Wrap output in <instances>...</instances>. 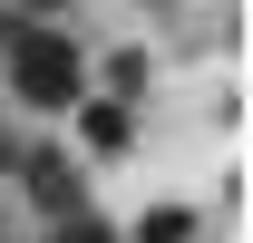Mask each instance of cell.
<instances>
[{
    "mask_svg": "<svg viewBox=\"0 0 253 243\" xmlns=\"http://www.w3.org/2000/svg\"><path fill=\"white\" fill-rule=\"evenodd\" d=\"M136 243H195V214L185 204H146L136 214Z\"/></svg>",
    "mask_w": 253,
    "mask_h": 243,
    "instance_id": "cell-4",
    "label": "cell"
},
{
    "mask_svg": "<svg viewBox=\"0 0 253 243\" xmlns=\"http://www.w3.org/2000/svg\"><path fill=\"white\" fill-rule=\"evenodd\" d=\"M78 107H88V97H78ZM78 136H88L97 156H117V146H126V97H97L88 117H78Z\"/></svg>",
    "mask_w": 253,
    "mask_h": 243,
    "instance_id": "cell-3",
    "label": "cell"
},
{
    "mask_svg": "<svg viewBox=\"0 0 253 243\" xmlns=\"http://www.w3.org/2000/svg\"><path fill=\"white\" fill-rule=\"evenodd\" d=\"M136 88H146V59L117 49V59H107V97H136Z\"/></svg>",
    "mask_w": 253,
    "mask_h": 243,
    "instance_id": "cell-5",
    "label": "cell"
},
{
    "mask_svg": "<svg viewBox=\"0 0 253 243\" xmlns=\"http://www.w3.org/2000/svg\"><path fill=\"white\" fill-rule=\"evenodd\" d=\"M49 243H117V224H97V214H59Z\"/></svg>",
    "mask_w": 253,
    "mask_h": 243,
    "instance_id": "cell-6",
    "label": "cell"
},
{
    "mask_svg": "<svg viewBox=\"0 0 253 243\" xmlns=\"http://www.w3.org/2000/svg\"><path fill=\"white\" fill-rule=\"evenodd\" d=\"M0 59H10V97H20V107H78V97H88L78 39L49 30V20H20V30L0 39Z\"/></svg>",
    "mask_w": 253,
    "mask_h": 243,
    "instance_id": "cell-1",
    "label": "cell"
},
{
    "mask_svg": "<svg viewBox=\"0 0 253 243\" xmlns=\"http://www.w3.org/2000/svg\"><path fill=\"white\" fill-rule=\"evenodd\" d=\"M20 185H30L39 214H78V165L68 156H20Z\"/></svg>",
    "mask_w": 253,
    "mask_h": 243,
    "instance_id": "cell-2",
    "label": "cell"
}]
</instances>
